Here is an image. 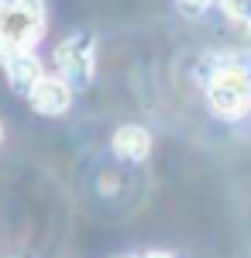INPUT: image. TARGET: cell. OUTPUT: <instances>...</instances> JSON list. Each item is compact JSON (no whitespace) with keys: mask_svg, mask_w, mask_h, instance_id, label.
<instances>
[{"mask_svg":"<svg viewBox=\"0 0 251 258\" xmlns=\"http://www.w3.org/2000/svg\"><path fill=\"white\" fill-rule=\"evenodd\" d=\"M220 7H224V14L237 24H248L251 21V0H217Z\"/></svg>","mask_w":251,"mask_h":258,"instance_id":"cell-7","label":"cell"},{"mask_svg":"<svg viewBox=\"0 0 251 258\" xmlns=\"http://www.w3.org/2000/svg\"><path fill=\"white\" fill-rule=\"evenodd\" d=\"M244 28H248V35H251V21H248V24H244Z\"/></svg>","mask_w":251,"mask_h":258,"instance_id":"cell-10","label":"cell"},{"mask_svg":"<svg viewBox=\"0 0 251 258\" xmlns=\"http://www.w3.org/2000/svg\"><path fill=\"white\" fill-rule=\"evenodd\" d=\"M0 138H4V124H0Z\"/></svg>","mask_w":251,"mask_h":258,"instance_id":"cell-11","label":"cell"},{"mask_svg":"<svg viewBox=\"0 0 251 258\" xmlns=\"http://www.w3.org/2000/svg\"><path fill=\"white\" fill-rule=\"evenodd\" d=\"M175 4H179V11H182V14H190V18H196V14H203V11L210 7L213 0H175Z\"/></svg>","mask_w":251,"mask_h":258,"instance_id":"cell-8","label":"cell"},{"mask_svg":"<svg viewBox=\"0 0 251 258\" xmlns=\"http://www.w3.org/2000/svg\"><path fill=\"white\" fill-rule=\"evenodd\" d=\"M110 148H114V155L120 162H145L152 155V135L141 124H120L114 131Z\"/></svg>","mask_w":251,"mask_h":258,"instance_id":"cell-6","label":"cell"},{"mask_svg":"<svg viewBox=\"0 0 251 258\" xmlns=\"http://www.w3.org/2000/svg\"><path fill=\"white\" fill-rule=\"evenodd\" d=\"M55 69L73 90H86L97 73V38L90 31H76L55 48Z\"/></svg>","mask_w":251,"mask_h":258,"instance_id":"cell-3","label":"cell"},{"mask_svg":"<svg viewBox=\"0 0 251 258\" xmlns=\"http://www.w3.org/2000/svg\"><path fill=\"white\" fill-rule=\"evenodd\" d=\"M28 103L35 114H45V117H58L69 110L73 103V86L62 80V76H41L38 86L28 93Z\"/></svg>","mask_w":251,"mask_h":258,"instance_id":"cell-4","label":"cell"},{"mask_svg":"<svg viewBox=\"0 0 251 258\" xmlns=\"http://www.w3.org/2000/svg\"><path fill=\"white\" fill-rule=\"evenodd\" d=\"M4 69H7V83H11V90L14 93H31L35 86H38V80L45 76L41 73V62L38 55L28 48V52H14V55H7L4 59Z\"/></svg>","mask_w":251,"mask_h":258,"instance_id":"cell-5","label":"cell"},{"mask_svg":"<svg viewBox=\"0 0 251 258\" xmlns=\"http://www.w3.org/2000/svg\"><path fill=\"white\" fill-rule=\"evenodd\" d=\"M141 258H175V255H169V251H148V255H141Z\"/></svg>","mask_w":251,"mask_h":258,"instance_id":"cell-9","label":"cell"},{"mask_svg":"<svg viewBox=\"0 0 251 258\" xmlns=\"http://www.w3.org/2000/svg\"><path fill=\"white\" fill-rule=\"evenodd\" d=\"M207 103L220 117H244L251 110V76L241 66H220L207 83Z\"/></svg>","mask_w":251,"mask_h":258,"instance_id":"cell-2","label":"cell"},{"mask_svg":"<svg viewBox=\"0 0 251 258\" xmlns=\"http://www.w3.org/2000/svg\"><path fill=\"white\" fill-rule=\"evenodd\" d=\"M45 31L41 0H0V59L28 52Z\"/></svg>","mask_w":251,"mask_h":258,"instance_id":"cell-1","label":"cell"}]
</instances>
